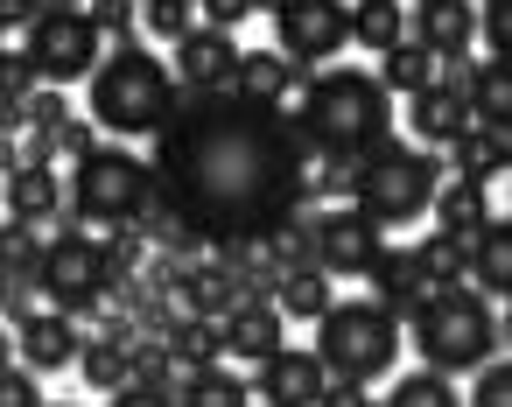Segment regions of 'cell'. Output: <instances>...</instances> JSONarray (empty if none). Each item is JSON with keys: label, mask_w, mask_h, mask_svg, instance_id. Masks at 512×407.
Returning <instances> with one entry per match:
<instances>
[{"label": "cell", "mask_w": 512, "mask_h": 407, "mask_svg": "<svg viewBox=\"0 0 512 407\" xmlns=\"http://www.w3.org/2000/svg\"><path fill=\"white\" fill-rule=\"evenodd\" d=\"M15 351L29 372H64L78 365V323L64 309H22L15 316Z\"/></svg>", "instance_id": "14"}, {"label": "cell", "mask_w": 512, "mask_h": 407, "mask_svg": "<svg viewBox=\"0 0 512 407\" xmlns=\"http://www.w3.org/2000/svg\"><path fill=\"white\" fill-rule=\"evenodd\" d=\"M316 407H372V393H365V386H351V379H330Z\"/></svg>", "instance_id": "44"}, {"label": "cell", "mask_w": 512, "mask_h": 407, "mask_svg": "<svg viewBox=\"0 0 512 407\" xmlns=\"http://www.w3.org/2000/svg\"><path fill=\"white\" fill-rule=\"evenodd\" d=\"M323 386H330V372H323L316 351H288L281 344L274 358H260V400L267 407H316Z\"/></svg>", "instance_id": "16"}, {"label": "cell", "mask_w": 512, "mask_h": 407, "mask_svg": "<svg viewBox=\"0 0 512 407\" xmlns=\"http://www.w3.org/2000/svg\"><path fill=\"white\" fill-rule=\"evenodd\" d=\"M134 8H141V0H134Z\"/></svg>", "instance_id": "49"}, {"label": "cell", "mask_w": 512, "mask_h": 407, "mask_svg": "<svg viewBox=\"0 0 512 407\" xmlns=\"http://www.w3.org/2000/svg\"><path fill=\"white\" fill-rule=\"evenodd\" d=\"M470 407H512V372H505V365H484V372H477Z\"/></svg>", "instance_id": "38"}, {"label": "cell", "mask_w": 512, "mask_h": 407, "mask_svg": "<svg viewBox=\"0 0 512 407\" xmlns=\"http://www.w3.org/2000/svg\"><path fill=\"white\" fill-rule=\"evenodd\" d=\"M302 113H295V134L309 155H330V162H358L365 148H379L393 134V92L372 78V71H323L316 85H302Z\"/></svg>", "instance_id": "2"}, {"label": "cell", "mask_w": 512, "mask_h": 407, "mask_svg": "<svg viewBox=\"0 0 512 407\" xmlns=\"http://www.w3.org/2000/svg\"><path fill=\"white\" fill-rule=\"evenodd\" d=\"M218 344H225V358H246V365L274 358V351H281V309L260 302V295H239V302L218 316Z\"/></svg>", "instance_id": "15"}, {"label": "cell", "mask_w": 512, "mask_h": 407, "mask_svg": "<svg viewBox=\"0 0 512 407\" xmlns=\"http://www.w3.org/2000/svg\"><path fill=\"white\" fill-rule=\"evenodd\" d=\"M407 253H414V267H421L428 288H456V281H463V260H470V239H456V232H428V239L407 246Z\"/></svg>", "instance_id": "30"}, {"label": "cell", "mask_w": 512, "mask_h": 407, "mask_svg": "<svg viewBox=\"0 0 512 407\" xmlns=\"http://www.w3.org/2000/svg\"><path fill=\"white\" fill-rule=\"evenodd\" d=\"M197 8H204V29H225V36H232V29L260 8V0H197Z\"/></svg>", "instance_id": "40"}, {"label": "cell", "mask_w": 512, "mask_h": 407, "mask_svg": "<svg viewBox=\"0 0 512 407\" xmlns=\"http://www.w3.org/2000/svg\"><path fill=\"white\" fill-rule=\"evenodd\" d=\"M127 344H134V330L120 323L113 337H92V344H78V372H85V386H99V393H120L134 372H127Z\"/></svg>", "instance_id": "26"}, {"label": "cell", "mask_w": 512, "mask_h": 407, "mask_svg": "<svg viewBox=\"0 0 512 407\" xmlns=\"http://www.w3.org/2000/svg\"><path fill=\"white\" fill-rule=\"evenodd\" d=\"M22 57H29L36 78H50V85H78V78L99 71V29H92L85 8H43V15L29 22Z\"/></svg>", "instance_id": "9"}, {"label": "cell", "mask_w": 512, "mask_h": 407, "mask_svg": "<svg viewBox=\"0 0 512 407\" xmlns=\"http://www.w3.org/2000/svg\"><path fill=\"white\" fill-rule=\"evenodd\" d=\"M155 211V176L141 155L127 148H85L71 162V183H64V218L78 225H141Z\"/></svg>", "instance_id": "6"}, {"label": "cell", "mask_w": 512, "mask_h": 407, "mask_svg": "<svg viewBox=\"0 0 512 407\" xmlns=\"http://www.w3.org/2000/svg\"><path fill=\"white\" fill-rule=\"evenodd\" d=\"M85 148H99L85 120H57V127H50V155H71V162H78Z\"/></svg>", "instance_id": "42"}, {"label": "cell", "mask_w": 512, "mask_h": 407, "mask_svg": "<svg viewBox=\"0 0 512 407\" xmlns=\"http://www.w3.org/2000/svg\"><path fill=\"white\" fill-rule=\"evenodd\" d=\"M274 8V36H281V57L288 64H330L344 43H351V8L344 0H267Z\"/></svg>", "instance_id": "10"}, {"label": "cell", "mask_w": 512, "mask_h": 407, "mask_svg": "<svg viewBox=\"0 0 512 407\" xmlns=\"http://www.w3.org/2000/svg\"><path fill=\"white\" fill-rule=\"evenodd\" d=\"M176 407H253V400H246V379H239V372H225V358H218V365L183 372Z\"/></svg>", "instance_id": "27"}, {"label": "cell", "mask_w": 512, "mask_h": 407, "mask_svg": "<svg viewBox=\"0 0 512 407\" xmlns=\"http://www.w3.org/2000/svg\"><path fill=\"white\" fill-rule=\"evenodd\" d=\"M0 365H15V337L8 330H0Z\"/></svg>", "instance_id": "46"}, {"label": "cell", "mask_w": 512, "mask_h": 407, "mask_svg": "<svg viewBox=\"0 0 512 407\" xmlns=\"http://www.w3.org/2000/svg\"><path fill=\"white\" fill-rule=\"evenodd\" d=\"M232 92L253 99V106H281L295 92V64L281 50H239V71H232Z\"/></svg>", "instance_id": "22"}, {"label": "cell", "mask_w": 512, "mask_h": 407, "mask_svg": "<svg viewBox=\"0 0 512 407\" xmlns=\"http://www.w3.org/2000/svg\"><path fill=\"white\" fill-rule=\"evenodd\" d=\"M36 85H43V78H36V64H29L22 50H0V99H8V106H29Z\"/></svg>", "instance_id": "34"}, {"label": "cell", "mask_w": 512, "mask_h": 407, "mask_svg": "<svg viewBox=\"0 0 512 407\" xmlns=\"http://www.w3.org/2000/svg\"><path fill=\"white\" fill-rule=\"evenodd\" d=\"M316 358L330 379H351V386H372L379 372H393L400 358V316H386L372 295L365 302H330L316 316Z\"/></svg>", "instance_id": "7"}, {"label": "cell", "mask_w": 512, "mask_h": 407, "mask_svg": "<svg viewBox=\"0 0 512 407\" xmlns=\"http://www.w3.org/2000/svg\"><path fill=\"white\" fill-rule=\"evenodd\" d=\"M463 281L484 295V302H498L505 288H512V225L491 211L477 232H470V260H463Z\"/></svg>", "instance_id": "18"}, {"label": "cell", "mask_w": 512, "mask_h": 407, "mask_svg": "<svg viewBox=\"0 0 512 407\" xmlns=\"http://www.w3.org/2000/svg\"><path fill=\"white\" fill-rule=\"evenodd\" d=\"M407 43H421L435 64H463L477 43V0H421Z\"/></svg>", "instance_id": "13"}, {"label": "cell", "mask_w": 512, "mask_h": 407, "mask_svg": "<svg viewBox=\"0 0 512 407\" xmlns=\"http://www.w3.org/2000/svg\"><path fill=\"white\" fill-rule=\"evenodd\" d=\"M274 309L281 316H323L330 309V274L323 267H281V281H274Z\"/></svg>", "instance_id": "28"}, {"label": "cell", "mask_w": 512, "mask_h": 407, "mask_svg": "<svg viewBox=\"0 0 512 407\" xmlns=\"http://www.w3.org/2000/svg\"><path fill=\"white\" fill-rule=\"evenodd\" d=\"M414 351L428 358V372H470V365H491L498 344H505V323H498V302H484L470 281L456 288H428L414 309Z\"/></svg>", "instance_id": "3"}, {"label": "cell", "mask_w": 512, "mask_h": 407, "mask_svg": "<svg viewBox=\"0 0 512 407\" xmlns=\"http://www.w3.org/2000/svg\"><path fill=\"white\" fill-rule=\"evenodd\" d=\"M113 407H176V393H169V386H148V379H127V386L113 393Z\"/></svg>", "instance_id": "43"}, {"label": "cell", "mask_w": 512, "mask_h": 407, "mask_svg": "<svg viewBox=\"0 0 512 407\" xmlns=\"http://www.w3.org/2000/svg\"><path fill=\"white\" fill-rule=\"evenodd\" d=\"M463 127H477V113H470V99H463V85H449V78H435V85H421L414 92V134L421 141H435V148H449Z\"/></svg>", "instance_id": "20"}, {"label": "cell", "mask_w": 512, "mask_h": 407, "mask_svg": "<svg viewBox=\"0 0 512 407\" xmlns=\"http://www.w3.org/2000/svg\"><path fill=\"white\" fill-rule=\"evenodd\" d=\"M169 281H176L183 309H190V316H211V323L246 295V288H239V274H232V260H190V267H176Z\"/></svg>", "instance_id": "19"}, {"label": "cell", "mask_w": 512, "mask_h": 407, "mask_svg": "<svg viewBox=\"0 0 512 407\" xmlns=\"http://www.w3.org/2000/svg\"><path fill=\"white\" fill-rule=\"evenodd\" d=\"M43 15V0H0V22H8V29H29Z\"/></svg>", "instance_id": "45"}, {"label": "cell", "mask_w": 512, "mask_h": 407, "mask_svg": "<svg viewBox=\"0 0 512 407\" xmlns=\"http://www.w3.org/2000/svg\"><path fill=\"white\" fill-rule=\"evenodd\" d=\"M36 288H43V295H50V309H64V316L99 309V302L113 295L106 239H92L78 218H64V211H57V239L43 246V274H36Z\"/></svg>", "instance_id": "8"}, {"label": "cell", "mask_w": 512, "mask_h": 407, "mask_svg": "<svg viewBox=\"0 0 512 407\" xmlns=\"http://www.w3.org/2000/svg\"><path fill=\"white\" fill-rule=\"evenodd\" d=\"M386 407H463V400H456V386L442 372H400L393 393H386Z\"/></svg>", "instance_id": "33"}, {"label": "cell", "mask_w": 512, "mask_h": 407, "mask_svg": "<svg viewBox=\"0 0 512 407\" xmlns=\"http://www.w3.org/2000/svg\"><path fill=\"white\" fill-rule=\"evenodd\" d=\"M379 253H386V225H372L358 204L323 211V218L309 225V267H323V274H351V281H365V274L379 267Z\"/></svg>", "instance_id": "11"}, {"label": "cell", "mask_w": 512, "mask_h": 407, "mask_svg": "<svg viewBox=\"0 0 512 407\" xmlns=\"http://www.w3.org/2000/svg\"><path fill=\"white\" fill-rule=\"evenodd\" d=\"M148 36H190V0H141Z\"/></svg>", "instance_id": "35"}, {"label": "cell", "mask_w": 512, "mask_h": 407, "mask_svg": "<svg viewBox=\"0 0 512 407\" xmlns=\"http://www.w3.org/2000/svg\"><path fill=\"white\" fill-rule=\"evenodd\" d=\"M449 148H456V176H470V183H498L505 162H512V134L505 127H463Z\"/></svg>", "instance_id": "24"}, {"label": "cell", "mask_w": 512, "mask_h": 407, "mask_svg": "<svg viewBox=\"0 0 512 407\" xmlns=\"http://www.w3.org/2000/svg\"><path fill=\"white\" fill-rule=\"evenodd\" d=\"M85 15H92L99 36H127V29H134V0H92Z\"/></svg>", "instance_id": "39"}, {"label": "cell", "mask_w": 512, "mask_h": 407, "mask_svg": "<svg viewBox=\"0 0 512 407\" xmlns=\"http://www.w3.org/2000/svg\"><path fill=\"white\" fill-rule=\"evenodd\" d=\"M365 281L379 288L372 302H379L386 316H407V309H414V302L428 295V281H421V267H414V253H400V246H386V253H379V267H372Z\"/></svg>", "instance_id": "25"}, {"label": "cell", "mask_w": 512, "mask_h": 407, "mask_svg": "<svg viewBox=\"0 0 512 407\" xmlns=\"http://www.w3.org/2000/svg\"><path fill=\"white\" fill-rule=\"evenodd\" d=\"M491 211H498V204H491V183H470V176L435 183V204H428L435 232H456V239H470V232H477Z\"/></svg>", "instance_id": "21"}, {"label": "cell", "mask_w": 512, "mask_h": 407, "mask_svg": "<svg viewBox=\"0 0 512 407\" xmlns=\"http://www.w3.org/2000/svg\"><path fill=\"white\" fill-rule=\"evenodd\" d=\"M43 407H50V400H43Z\"/></svg>", "instance_id": "50"}, {"label": "cell", "mask_w": 512, "mask_h": 407, "mask_svg": "<svg viewBox=\"0 0 512 407\" xmlns=\"http://www.w3.org/2000/svg\"><path fill=\"white\" fill-rule=\"evenodd\" d=\"M0 204H8L15 225H50L64 211V183L50 162H15L8 176H0Z\"/></svg>", "instance_id": "17"}, {"label": "cell", "mask_w": 512, "mask_h": 407, "mask_svg": "<svg viewBox=\"0 0 512 407\" xmlns=\"http://www.w3.org/2000/svg\"><path fill=\"white\" fill-rule=\"evenodd\" d=\"M43 8H85V0H43Z\"/></svg>", "instance_id": "47"}, {"label": "cell", "mask_w": 512, "mask_h": 407, "mask_svg": "<svg viewBox=\"0 0 512 407\" xmlns=\"http://www.w3.org/2000/svg\"><path fill=\"white\" fill-rule=\"evenodd\" d=\"M0 267H8L22 288H36V274H43V239H36V225L0 218Z\"/></svg>", "instance_id": "32"}, {"label": "cell", "mask_w": 512, "mask_h": 407, "mask_svg": "<svg viewBox=\"0 0 512 407\" xmlns=\"http://www.w3.org/2000/svg\"><path fill=\"white\" fill-rule=\"evenodd\" d=\"M0 50H8V22H0Z\"/></svg>", "instance_id": "48"}, {"label": "cell", "mask_w": 512, "mask_h": 407, "mask_svg": "<svg viewBox=\"0 0 512 407\" xmlns=\"http://www.w3.org/2000/svg\"><path fill=\"white\" fill-rule=\"evenodd\" d=\"M169 113H176V78H169V64L155 50L120 43L113 57H99V71H92V120L106 134H127V141L134 134H162Z\"/></svg>", "instance_id": "4"}, {"label": "cell", "mask_w": 512, "mask_h": 407, "mask_svg": "<svg viewBox=\"0 0 512 407\" xmlns=\"http://www.w3.org/2000/svg\"><path fill=\"white\" fill-rule=\"evenodd\" d=\"M0 407H43L36 372H22V365H0Z\"/></svg>", "instance_id": "37"}, {"label": "cell", "mask_w": 512, "mask_h": 407, "mask_svg": "<svg viewBox=\"0 0 512 407\" xmlns=\"http://www.w3.org/2000/svg\"><path fill=\"white\" fill-rule=\"evenodd\" d=\"M162 351H169V365H176V372H197V365H218V358H225L218 323H211V316H190V309L162 323Z\"/></svg>", "instance_id": "23"}, {"label": "cell", "mask_w": 512, "mask_h": 407, "mask_svg": "<svg viewBox=\"0 0 512 407\" xmlns=\"http://www.w3.org/2000/svg\"><path fill=\"white\" fill-rule=\"evenodd\" d=\"M127 372H134V379H148V386H169V372H176V365H169V351H162V344H127Z\"/></svg>", "instance_id": "36"}, {"label": "cell", "mask_w": 512, "mask_h": 407, "mask_svg": "<svg viewBox=\"0 0 512 407\" xmlns=\"http://www.w3.org/2000/svg\"><path fill=\"white\" fill-rule=\"evenodd\" d=\"M309 148L281 106H253L239 92H204L190 113H169L155 134V204L190 225L204 246H260L302 204Z\"/></svg>", "instance_id": "1"}, {"label": "cell", "mask_w": 512, "mask_h": 407, "mask_svg": "<svg viewBox=\"0 0 512 407\" xmlns=\"http://www.w3.org/2000/svg\"><path fill=\"white\" fill-rule=\"evenodd\" d=\"M379 85H386V92H407V99H414L421 85H435V57H428L421 43H393V50L379 57Z\"/></svg>", "instance_id": "31"}, {"label": "cell", "mask_w": 512, "mask_h": 407, "mask_svg": "<svg viewBox=\"0 0 512 407\" xmlns=\"http://www.w3.org/2000/svg\"><path fill=\"white\" fill-rule=\"evenodd\" d=\"M22 120L50 134L57 120H71V106H64V92H29V106H22Z\"/></svg>", "instance_id": "41"}, {"label": "cell", "mask_w": 512, "mask_h": 407, "mask_svg": "<svg viewBox=\"0 0 512 407\" xmlns=\"http://www.w3.org/2000/svg\"><path fill=\"white\" fill-rule=\"evenodd\" d=\"M435 183H442V162H435L428 148L393 141V134H386L379 148H365V155L344 169V190H351V204H358L372 225H414V218H428Z\"/></svg>", "instance_id": "5"}, {"label": "cell", "mask_w": 512, "mask_h": 407, "mask_svg": "<svg viewBox=\"0 0 512 407\" xmlns=\"http://www.w3.org/2000/svg\"><path fill=\"white\" fill-rule=\"evenodd\" d=\"M232 71H239V43L225 36V29H190V36H176V64H169V78L176 85H190V99H204V92H232Z\"/></svg>", "instance_id": "12"}, {"label": "cell", "mask_w": 512, "mask_h": 407, "mask_svg": "<svg viewBox=\"0 0 512 407\" xmlns=\"http://www.w3.org/2000/svg\"><path fill=\"white\" fill-rule=\"evenodd\" d=\"M351 43L358 50H393V43H407V15H400V0H358L351 8Z\"/></svg>", "instance_id": "29"}]
</instances>
